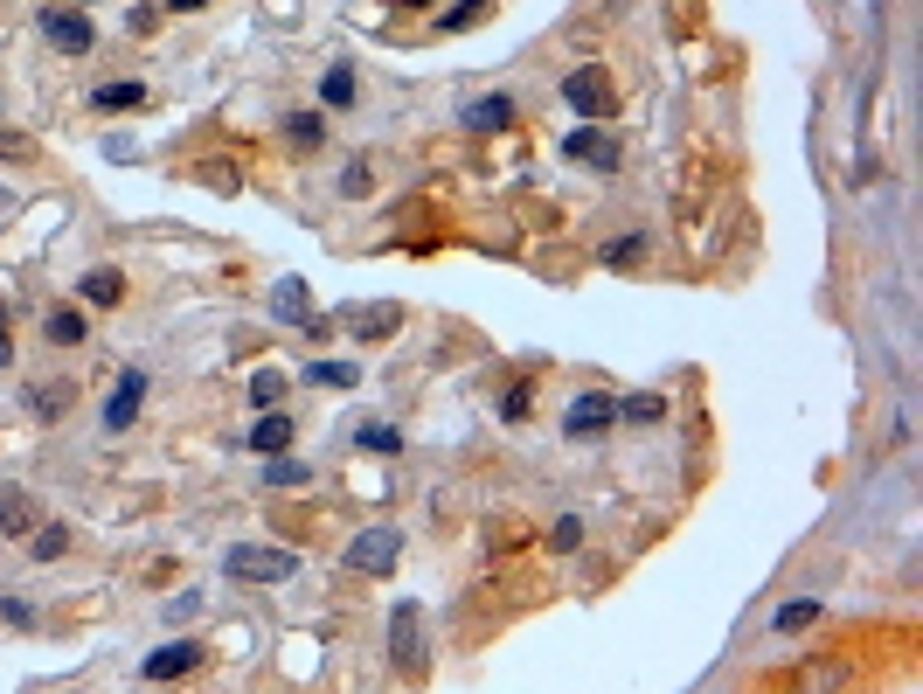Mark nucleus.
Returning <instances> with one entry per match:
<instances>
[{"label":"nucleus","instance_id":"1","mask_svg":"<svg viewBox=\"0 0 923 694\" xmlns=\"http://www.w3.org/2000/svg\"><path fill=\"white\" fill-rule=\"evenodd\" d=\"M389 666L403 681L431 674V646H424V604H396L389 611Z\"/></svg>","mask_w":923,"mask_h":694},{"label":"nucleus","instance_id":"2","mask_svg":"<svg viewBox=\"0 0 923 694\" xmlns=\"http://www.w3.org/2000/svg\"><path fill=\"white\" fill-rule=\"evenodd\" d=\"M223 570L236 577V583H285L299 570V556L293 549H271V542H236L229 556H223Z\"/></svg>","mask_w":923,"mask_h":694},{"label":"nucleus","instance_id":"3","mask_svg":"<svg viewBox=\"0 0 923 694\" xmlns=\"http://www.w3.org/2000/svg\"><path fill=\"white\" fill-rule=\"evenodd\" d=\"M396 556H403V535H396V528H361L348 542V570L355 577H389Z\"/></svg>","mask_w":923,"mask_h":694},{"label":"nucleus","instance_id":"4","mask_svg":"<svg viewBox=\"0 0 923 694\" xmlns=\"http://www.w3.org/2000/svg\"><path fill=\"white\" fill-rule=\"evenodd\" d=\"M563 97H570L584 118H612V112H618V91H612V76H604L597 63L570 70V76H563Z\"/></svg>","mask_w":923,"mask_h":694},{"label":"nucleus","instance_id":"5","mask_svg":"<svg viewBox=\"0 0 923 694\" xmlns=\"http://www.w3.org/2000/svg\"><path fill=\"white\" fill-rule=\"evenodd\" d=\"M848 681H854V660L848 653H820V660L791 666V687L784 694H848Z\"/></svg>","mask_w":923,"mask_h":694},{"label":"nucleus","instance_id":"6","mask_svg":"<svg viewBox=\"0 0 923 694\" xmlns=\"http://www.w3.org/2000/svg\"><path fill=\"white\" fill-rule=\"evenodd\" d=\"M612 424H618V396H604V390H584L563 417L570 438H597V431H612Z\"/></svg>","mask_w":923,"mask_h":694},{"label":"nucleus","instance_id":"7","mask_svg":"<svg viewBox=\"0 0 923 694\" xmlns=\"http://www.w3.org/2000/svg\"><path fill=\"white\" fill-rule=\"evenodd\" d=\"M42 35L63 49V56H84V49L98 42V29H91V14H76V8H42Z\"/></svg>","mask_w":923,"mask_h":694},{"label":"nucleus","instance_id":"8","mask_svg":"<svg viewBox=\"0 0 923 694\" xmlns=\"http://www.w3.org/2000/svg\"><path fill=\"white\" fill-rule=\"evenodd\" d=\"M202 666V646L195 639H174V646H161V653H146V666H140V681H181V674H195Z\"/></svg>","mask_w":923,"mask_h":694},{"label":"nucleus","instance_id":"9","mask_svg":"<svg viewBox=\"0 0 923 694\" xmlns=\"http://www.w3.org/2000/svg\"><path fill=\"white\" fill-rule=\"evenodd\" d=\"M140 403H146V375H140V369H125V375H119V390H112V403H104V424H112V431H132Z\"/></svg>","mask_w":923,"mask_h":694},{"label":"nucleus","instance_id":"10","mask_svg":"<svg viewBox=\"0 0 923 694\" xmlns=\"http://www.w3.org/2000/svg\"><path fill=\"white\" fill-rule=\"evenodd\" d=\"M21 403H29V417H35V424H63V417H70V403H76V382H42V390H29Z\"/></svg>","mask_w":923,"mask_h":694},{"label":"nucleus","instance_id":"11","mask_svg":"<svg viewBox=\"0 0 923 694\" xmlns=\"http://www.w3.org/2000/svg\"><path fill=\"white\" fill-rule=\"evenodd\" d=\"M285 445H293V417L264 410V417L250 424V452H257V458H285Z\"/></svg>","mask_w":923,"mask_h":694},{"label":"nucleus","instance_id":"12","mask_svg":"<svg viewBox=\"0 0 923 694\" xmlns=\"http://www.w3.org/2000/svg\"><path fill=\"white\" fill-rule=\"evenodd\" d=\"M35 528V500L14 479H0V535H29Z\"/></svg>","mask_w":923,"mask_h":694},{"label":"nucleus","instance_id":"13","mask_svg":"<svg viewBox=\"0 0 923 694\" xmlns=\"http://www.w3.org/2000/svg\"><path fill=\"white\" fill-rule=\"evenodd\" d=\"M348 327H355V341H361V348H368V341H389V333L403 327V305H361Z\"/></svg>","mask_w":923,"mask_h":694},{"label":"nucleus","instance_id":"14","mask_svg":"<svg viewBox=\"0 0 923 694\" xmlns=\"http://www.w3.org/2000/svg\"><path fill=\"white\" fill-rule=\"evenodd\" d=\"M76 292H84L98 313H112V305L125 299V271H112V265H104V271H84V286H76Z\"/></svg>","mask_w":923,"mask_h":694},{"label":"nucleus","instance_id":"15","mask_svg":"<svg viewBox=\"0 0 923 694\" xmlns=\"http://www.w3.org/2000/svg\"><path fill=\"white\" fill-rule=\"evenodd\" d=\"M271 313H278V320H293V327H312V313H306V286H299V278H278Z\"/></svg>","mask_w":923,"mask_h":694},{"label":"nucleus","instance_id":"16","mask_svg":"<svg viewBox=\"0 0 923 694\" xmlns=\"http://www.w3.org/2000/svg\"><path fill=\"white\" fill-rule=\"evenodd\" d=\"M563 153H570V160H597V167H612V160H618V146L604 139V133H570Z\"/></svg>","mask_w":923,"mask_h":694},{"label":"nucleus","instance_id":"17","mask_svg":"<svg viewBox=\"0 0 923 694\" xmlns=\"http://www.w3.org/2000/svg\"><path fill=\"white\" fill-rule=\"evenodd\" d=\"M812 625H820V598H791L784 611H778V619H771V632H812Z\"/></svg>","mask_w":923,"mask_h":694},{"label":"nucleus","instance_id":"18","mask_svg":"<svg viewBox=\"0 0 923 694\" xmlns=\"http://www.w3.org/2000/svg\"><path fill=\"white\" fill-rule=\"evenodd\" d=\"M618 417H625V424H659V417H667V396H659V390L618 396Z\"/></svg>","mask_w":923,"mask_h":694},{"label":"nucleus","instance_id":"19","mask_svg":"<svg viewBox=\"0 0 923 694\" xmlns=\"http://www.w3.org/2000/svg\"><path fill=\"white\" fill-rule=\"evenodd\" d=\"M639 257H646V229H625V237L604 244V265H612V271H632Z\"/></svg>","mask_w":923,"mask_h":694},{"label":"nucleus","instance_id":"20","mask_svg":"<svg viewBox=\"0 0 923 694\" xmlns=\"http://www.w3.org/2000/svg\"><path fill=\"white\" fill-rule=\"evenodd\" d=\"M465 125H472V133H500V125H514V97H486V105H472Z\"/></svg>","mask_w":923,"mask_h":694},{"label":"nucleus","instance_id":"21","mask_svg":"<svg viewBox=\"0 0 923 694\" xmlns=\"http://www.w3.org/2000/svg\"><path fill=\"white\" fill-rule=\"evenodd\" d=\"M285 139L320 153V146H327V118H320V112H293V118H285Z\"/></svg>","mask_w":923,"mask_h":694},{"label":"nucleus","instance_id":"22","mask_svg":"<svg viewBox=\"0 0 923 694\" xmlns=\"http://www.w3.org/2000/svg\"><path fill=\"white\" fill-rule=\"evenodd\" d=\"M91 105L98 112H132V105H146V84H104Z\"/></svg>","mask_w":923,"mask_h":694},{"label":"nucleus","instance_id":"23","mask_svg":"<svg viewBox=\"0 0 923 694\" xmlns=\"http://www.w3.org/2000/svg\"><path fill=\"white\" fill-rule=\"evenodd\" d=\"M195 182H208L216 195H236V188H244V174H236V160H202Z\"/></svg>","mask_w":923,"mask_h":694},{"label":"nucleus","instance_id":"24","mask_svg":"<svg viewBox=\"0 0 923 694\" xmlns=\"http://www.w3.org/2000/svg\"><path fill=\"white\" fill-rule=\"evenodd\" d=\"M486 14H493V0H459V8L444 14V35H465V29H480Z\"/></svg>","mask_w":923,"mask_h":694},{"label":"nucleus","instance_id":"25","mask_svg":"<svg viewBox=\"0 0 923 694\" xmlns=\"http://www.w3.org/2000/svg\"><path fill=\"white\" fill-rule=\"evenodd\" d=\"M49 341L76 348V341H84V313H70V305H63V313H49Z\"/></svg>","mask_w":923,"mask_h":694},{"label":"nucleus","instance_id":"26","mask_svg":"<svg viewBox=\"0 0 923 694\" xmlns=\"http://www.w3.org/2000/svg\"><path fill=\"white\" fill-rule=\"evenodd\" d=\"M312 479V466H299V458H271L264 466V486H306Z\"/></svg>","mask_w":923,"mask_h":694},{"label":"nucleus","instance_id":"27","mask_svg":"<svg viewBox=\"0 0 923 694\" xmlns=\"http://www.w3.org/2000/svg\"><path fill=\"white\" fill-rule=\"evenodd\" d=\"M320 91H327V105H355V70H348V63L327 70V84H320Z\"/></svg>","mask_w":923,"mask_h":694},{"label":"nucleus","instance_id":"28","mask_svg":"<svg viewBox=\"0 0 923 694\" xmlns=\"http://www.w3.org/2000/svg\"><path fill=\"white\" fill-rule=\"evenodd\" d=\"M527 403H535V382H514V390L500 396V417H507V424H521V417H527Z\"/></svg>","mask_w":923,"mask_h":694},{"label":"nucleus","instance_id":"29","mask_svg":"<svg viewBox=\"0 0 923 694\" xmlns=\"http://www.w3.org/2000/svg\"><path fill=\"white\" fill-rule=\"evenodd\" d=\"M306 375L320 382V390H348V382H355V369H348V362H312Z\"/></svg>","mask_w":923,"mask_h":694},{"label":"nucleus","instance_id":"30","mask_svg":"<svg viewBox=\"0 0 923 694\" xmlns=\"http://www.w3.org/2000/svg\"><path fill=\"white\" fill-rule=\"evenodd\" d=\"M355 445H361V452H396L403 438H396L389 424H361V431H355Z\"/></svg>","mask_w":923,"mask_h":694},{"label":"nucleus","instance_id":"31","mask_svg":"<svg viewBox=\"0 0 923 694\" xmlns=\"http://www.w3.org/2000/svg\"><path fill=\"white\" fill-rule=\"evenodd\" d=\"M278 396H285V375L278 369H257L250 375V403H278Z\"/></svg>","mask_w":923,"mask_h":694},{"label":"nucleus","instance_id":"32","mask_svg":"<svg viewBox=\"0 0 923 694\" xmlns=\"http://www.w3.org/2000/svg\"><path fill=\"white\" fill-rule=\"evenodd\" d=\"M368 188H376V174H368V160H355L348 174H340V195H348V201H361Z\"/></svg>","mask_w":923,"mask_h":694},{"label":"nucleus","instance_id":"33","mask_svg":"<svg viewBox=\"0 0 923 694\" xmlns=\"http://www.w3.org/2000/svg\"><path fill=\"white\" fill-rule=\"evenodd\" d=\"M548 542H556V549H576V542H584V521H576V514H563V521L548 528Z\"/></svg>","mask_w":923,"mask_h":694},{"label":"nucleus","instance_id":"34","mask_svg":"<svg viewBox=\"0 0 923 694\" xmlns=\"http://www.w3.org/2000/svg\"><path fill=\"white\" fill-rule=\"evenodd\" d=\"M63 542H70V535H63L57 521H49V528L35 535V562H49V556H63Z\"/></svg>","mask_w":923,"mask_h":694},{"label":"nucleus","instance_id":"35","mask_svg":"<svg viewBox=\"0 0 923 694\" xmlns=\"http://www.w3.org/2000/svg\"><path fill=\"white\" fill-rule=\"evenodd\" d=\"M161 29V8H132V35H153Z\"/></svg>","mask_w":923,"mask_h":694},{"label":"nucleus","instance_id":"36","mask_svg":"<svg viewBox=\"0 0 923 694\" xmlns=\"http://www.w3.org/2000/svg\"><path fill=\"white\" fill-rule=\"evenodd\" d=\"M0 160H29V139H14V133H0Z\"/></svg>","mask_w":923,"mask_h":694},{"label":"nucleus","instance_id":"37","mask_svg":"<svg viewBox=\"0 0 923 694\" xmlns=\"http://www.w3.org/2000/svg\"><path fill=\"white\" fill-rule=\"evenodd\" d=\"M167 8H174V14H195V8H208V0H167Z\"/></svg>","mask_w":923,"mask_h":694},{"label":"nucleus","instance_id":"38","mask_svg":"<svg viewBox=\"0 0 923 694\" xmlns=\"http://www.w3.org/2000/svg\"><path fill=\"white\" fill-rule=\"evenodd\" d=\"M389 8H431V0H389Z\"/></svg>","mask_w":923,"mask_h":694}]
</instances>
